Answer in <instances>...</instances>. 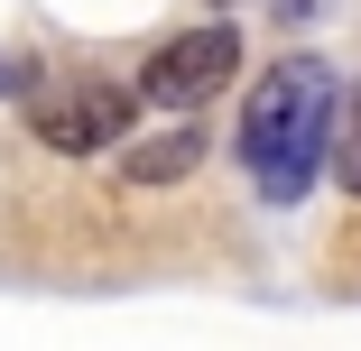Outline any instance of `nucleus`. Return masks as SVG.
I'll return each mask as SVG.
<instances>
[{"label": "nucleus", "instance_id": "obj_3", "mask_svg": "<svg viewBox=\"0 0 361 351\" xmlns=\"http://www.w3.org/2000/svg\"><path fill=\"white\" fill-rule=\"evenodd\" d=\"M241 75V37L213 19V28H185L149 56V75H139V102H158V111H204L213 93H223Z\"/></svg>", "mask_w": 361, "mask_h": 351}, {"label": "nucleus", "instance_id": "obj_6", "mask_svg": "<svg viewBox=\"0 0 361 351\" xmlns=\"http://www.w3.org/2000/svg\"><path fill=\"white\" fill-rule=\"evenodd\" d=\"M269 10H278L287 28H306V19H324V10H334V0H269Z\"/></svg>", "mask_w": 361, "mask_h": 351}, {"label": "nucleus", "instance_id": "obj_4", "mask_svg": "<svg viewBox=\"0 0 361 351\" xmlns=\"http://www.w3.org/2000/svg\"><path fill=\"white\" fill-rule=\"evenodd\" d=\"M204 120L195 111H176V129H158V139H121V185H176V176H195L204 167Z\"/></svg>", "mask_w": 361, "mask_h": 351}, {"label": "nucleus", "instance_id": "obj_5", "mask_svg": "<svg viewBox=\"0 0 361 351\" xmlns=\"http://www.w3.org/2000/svg\"><path fill=\"white\" fill-rule=\"evenodd\" d=\"M324 167L343 176V194H361V84L334 93V129H324Z\"/></svg>", "mask_w": 361, "mask_h": 351}, {"label": "nucleus", "instance_id": "obj_7", "mask_svg": "<svg viewBox=\"0 0 361 351\" xmlns=\"http://www.w3.org/2000/svg\"><path fill=\"white\" fill-rule=\"evenodd\" d=\"M223 10H232V0H223Z\"/></svg>", "mask_w": 361, "mask_h": 351}, {"label": "nucleus", "instance_id": "obj_1", "mask_svg": "<svg viewBox=\"0 0 361 351\" xmlns=\"http://www.w3.org/2000/svg\"><path fill=\"white\" fill-rule=\"evenodd\" d=\"M324 129H334V65L324 56H278L241 102V167L269 203H297L324 167Z\"/></svg>", "mask_w": 361, "mask_h": 351}, {"label": "nucleus", "instance_id": "obj_2", "mask_svg": "<svg viewBox=\"0 0 361 351\" xmlns=\"http://www.w3.org/2000/svg\"><path fill=\"white\" fill-rule=\"evenodd\" d=\"M28 129L47 139L56 158H93L111 139L139 129V84H111V75H47L28 84Z\"/></svg>", "mask_w": 361, "mask_h": 351}]
</instances>
